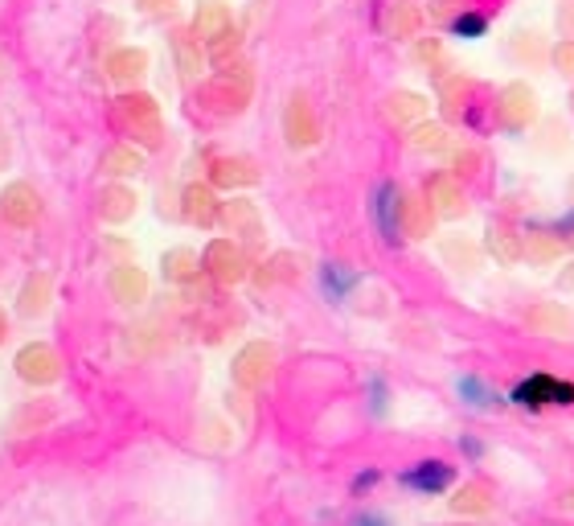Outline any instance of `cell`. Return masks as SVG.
<instances>
[{
    "mask_svg": "<svg viewBox=\"0 0 574 526\" xmlns=\"http://www.w3.org/2000/svg\"><path fill=\"white\" fill-rule=\"evenodd\" d=\"M533 116H538V103H533V91L525 83H509L497 95V119L505 124V128L522 132Z\"/></svg>",
    "mask_w": 574,
    "mask_h": 526,
    "instance_id": "1",
    "label": "cell"
},
{
    "mask_svg": "<svg viewBox=\"0 0 574 526\" xmlns=\"http://www.w3.org/2000/svg\"><path fill=\"white\" fill-rule=\"evenodd\" d=\"M513 399L525 403V408H538V403H574V383H562V378H554V375H533L517 387Z\"/></svg>",
    "mask_w": 574,
    "mask_h": 526,
    "instance_id": "2",
    "label": "cell"
},
{
    "mask_svg": "<svg viewBox=\"0 0 574 526\" xmlns=\"http://www.w3.org/2000/svg\"><path fill=\"white\" fill-rule=\"evenodd\" d=\"M525 325L538 333H550V337H574V317L562 304H533L525 312Z\"/></svg>",
    "mask_w": 574,
    "mask_h": 526,
    "instance_id": "3",
    "label": "cell"
},
{
    "mask_svg": "<svg viewBox=\"0 0 574 526\" xmlns=\"http://www.w3.org/2000/svg\"><path fill=\"white\" fill-rule=\"evenodd\" d=\"M406 485H411V490H423V494H443L447 485H451V469L439 461H423L415 473H406Z\"/></svg>",
    "mask_w": 574,
    "mask_h": 526,
    "instance_id": "4",
    "label": "cell"
},
{
    "mask_svg": "<svg viewBox=\"0 0 574 526\" xmlns=\"http://www.w3.org/2000/svg\"><path fill=\"white\" fill-rule=\"evenodd\" d=\"M398 218H403L398 226H406L415 239H423L427 231H431V223H435V218H431V206H427L423 198H398Z\"/></svg>",
    "mask_w": 574,
    "mask_h": 526,
    "instance_id": "5",
    "label": "cell"
},
{
    "mask_svg": "<svg viewBox=\"0 0 574 526\" xmlns=\"http://www.w3.org/2000/svg\"><path fill=\"white\" fill-rule=\"evenodd\" d=\"M419 25H423V9H419L415 0H394V9H390V21H386V29H390L394 37H415Z\"/></svg>",
    "mask_w": 574,
    "mask_h": 526,
    "instance_id": "6",
    "label": "cell"
},
{
    "mask_svg": "<svg viewBox=\"0 0 574 526\" xmlns=\"http://www.w3.org/2000/svg\"><path fill=\"white\" fill-rule=\"evenodd\" d=\"M509 50H513V58H522L525 66H538L546 58V37H542V29H517L509 37Z\"/></svg>",
    "mask_w": 574,
    "mask_h": 526,
    "instance_id": "7",
    "label": "cell"
},
{
    "mask_svg": "<svg viewBox=\"0 0 574 526\" xmlns=\"http://www.w3.org/2000/svg\"><path fill=\"white\" fill-rule=\"evenodd\" d=\"M468 78L464 75H439V99H443L447 116H464V103H468Z\"/></svg>",
    "mask_w": 574,
    "mask_h": 526,
    "instance_id": "8",
    "label": "cell"
},
{
    "mask_svg": "<svg viewBox=\"0 0 574 526\" xmlns=\"http://www.w3.org/2000/svg\"><path fill=\"white\" fill-rule=\"evenodd\" d=\"M431 202H435V214H459V210H464L459 185L451 182V177H435V182H431Z\"/></svg>",
    "mask_w": 574,
    "mask_h": 526,
    "instance_id": "9",
    "label": "cell"
},
{
    "mask_svg": "<svg viewBox=\"0 0 574 526\" xmlns=\"http://www.w3.org/2000/svg\"><path fill=\"white\" fill-rule=\"evenodd\" d=\"M378 218H382V235L390 239V243H398V231H403V226H398V194H394L390 185H382V190H378Z\"/></svg>",
    "mask_w": 574,
    "mask_h": 526,
    "instance_id": "10",
    "label": "cell"
},
{
    "mask_svg": "<svg viewBox=\"0 0 574 526\" xmlns=\"http://www.w3.org/2000/svg\"><path fill=\"white\" fill-rule=\"evenodd\" d=\"M451 29H456V37H480V33L489 29V17L484 12H459L456 21H451Z\"/></svg>",
    "mask_w": 574,
    "mask_h": 526,
    "instance_id": "11",
    "label": "cell"
},
{
    "mask_svg": "<svg viewBox=\"0 0 574 526\" xmlns=\"http://www.w3.org/2000/svg\"><path fill=\"white\" fill-rule=\"evenodd\" d=\"M415 144H419V149H427V152H443V149H447V132H443V128H431V124H427V128L415 132Z\"/></svg>",
    "mask_w": 574,
    "mask_h": 526,
    "instance_id": "12",
    "label": "cell"
},
{
    "mask_svg": "<svg viewBox=\"0 0 574 526\" xmlns=\"http://www.w3.org/2000/svg\"><path fill=\"white\" fill-rule=\"evenodd\" d=\"M550 58H554V66H558L566 78H574V37H562V42L554 45Z\"/></svg>",
    "mask_w": 574,
    "mask_h": 526,
    "instance_id": "13",
    "label": "cell"
},
{
    "mask_svg": "<svg viewBox=\"0 0 574 526\" xmlns=\"http://www.w3.org/2000/svg\"><path fill=\"white\" fill-rule=\"evenodd\" d=\"M394 116H398V119L423 116V99H419V95H394Z\"/></svg>",
    "mask_w": 574,
    "mask_h": 526,
    "instance_id": "14",
    "label": "cell"
},
{
    "mask_svg": "<svg viewBox=\"0 0 574 526\" xmlns=\"http://www.w3.org/2000/svg\"><path fill=\"white\" fill-rule=\"evenodd\" d=\"M492 251H497V259H517L522 255V243L505 239V231H492Z\"/></svg>",
    "mask_w": 574,
    "mask_h": 526,
    "instance_id": "15",
    "label": "cell"
},
{
    "mask_svg": "<svg viewBox=\"0 0 574 526\" xmlns=\"http://www.w3.org/2000/svg\"><path fill=\"white\" fill-rule=\"evenodd\" d=\"M530 255L538 259V263H550V259L558 255V243H554V239H533V243H530Z\"/></svg>",
    "mask_w": 574,
    "mask_h": 526,
    "instance_id": "16",
    "label": "cell"
},
{
    "mask_svg": "<svg viewBox=\"0 0 574 526\" xmlns=\"http://www.w3.org/2000/svg\"><path fill=\"white\" fill-rule=\"evenodd\" d=\"M431 17H435V21H456V17H459V0H435Z\"/></svg>",
    "mask_w": 574,
    "mask_h": 526,
    "instance_id": "17",
    "label": "cell"
},
{
    "mask_svg": "<svg viewBox=\"0 0 574 526\" xmlns=\"http://www.w3.org/2000/svg\"><path fill=\"white\" fill-rule=\"evenodd\" d=\"M419 58H423V62H439V58H443V42H439V37L423 42L419 45Z\"/></svg>",
    "mask_w": 574,
    "mask_h": 526,
    "instance_id": "18",
    "label": "cell"
},
{
    "mask_svg": "<svg viewBox=\"0 0 574 526\" xmlns=\"http://www.w3.org/2000/svg\"><path fill=\"white\" fill-rule=\"evenodd\" d=\"M558 25H562V33H574V0L558 4Z\"/></svg>",
    "mask_w": 574,
    "mask_h": 526,
    "instance_id": "19",
    "label": "cell"
},
{
    "mask_svg": "<svg viewBox=\"0 0 574 526\" xmlns=\"http://www.w3.org/2000/svg\"><path fill=\"white\" fill-rule=\"evenodd\" d=\"M324 276H329V288L332 292H345V288H349V284H353V276H340V271H324Z\"/></svg>",
    "mask_w": 574,
    "mask_h": 526,
    "instance_id": "20",
    "label": "cell"
},
{
    "mask_svg": "<svg viewBox=\"0 0 574 526\" xmlns=\"http://www.w3.org/2000/svg\"><path fill=\"white\" fill-rule=\"evenodd\" d=\"M476 165H480V157H472V152H459V157H456V169L459 173H476Z\"/></svg>",
    "mask_w": 574,
    "mask_h": 526,
    "instance_id": "21",
    "label": "cell"
},
{
    "mask_svg": "<svg viewBox=\"0 0 574 526\" xmlns=\"http://www.w3.org/2000/svg\"><path fill=\"white\" fill-rule=\"evenodd\" d=\"M562 288H570V292H574V268H570V271H562Z\"/></svg>",
    "mask_w": 574,
    "mask_h": 526,
    "instance_id": "22",
    "label": "cell"
},
{
    "mask_svg": "<svg viewBox=\"0 0 574 526\" xmlns=\"http://www.w3.org/2000/svg\"><path fill=\"white\" fill-rule=\"evenodd\" d=\"M566 231H570V243H574V214L566 218Z\"/></svg>",
    "mask_w": 574,
    "mask_h": 526,
    "instance_id": "23",
    "label": "cell"
}]
</instances>
